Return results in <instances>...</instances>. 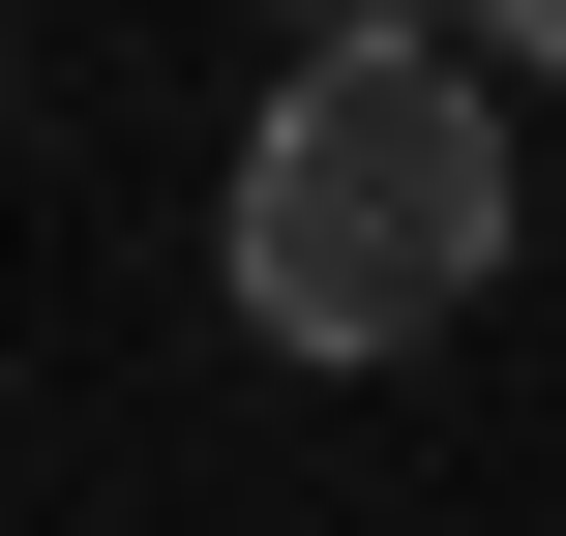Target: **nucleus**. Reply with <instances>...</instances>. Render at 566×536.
I'll list each match as a JSON object with an SVG mask.
<instances>
[{"label":"nucleus","mask_w":566,"mask_h":536,"mask_svg":"<svg viewBox=\"0 0 566 536\" xmlns=\"http://www.w3.org/2000/svg\"><path fill=\"white\" fill-rule=\"evenodd\" d=\"M209 269H239L269 358H418V328H478V269H507V119H478V60H298V90L239 119Z\"/></svg>","instance_id":"obj_1"},{"label":"nucleus","mask_w":566,"mask_h":536,"mask_svg":"<svg viewBox=\"0 0 566 536\" xmlns=\"http://www.w3.org/2000/svg\"><path fill=\"white\" fill-rule=\"evenodd\" d=\"M478 60H566V0H478Z\"/></svg>","instance_id":"obj_3"},{"label":"nucleus","mask_w":566,"mask_h":536,"mask_svg":"<svg viewBox=\"0 0 566 536\" xmlns=\"http://www.w3.org/2000/svg\"><path fill=\"white\" fill-rule=\"evenodd\" d=\"M298 60H448V0H328V30H298Z\"/></svg>","instance_id":"obj_2"}]
</instances>
